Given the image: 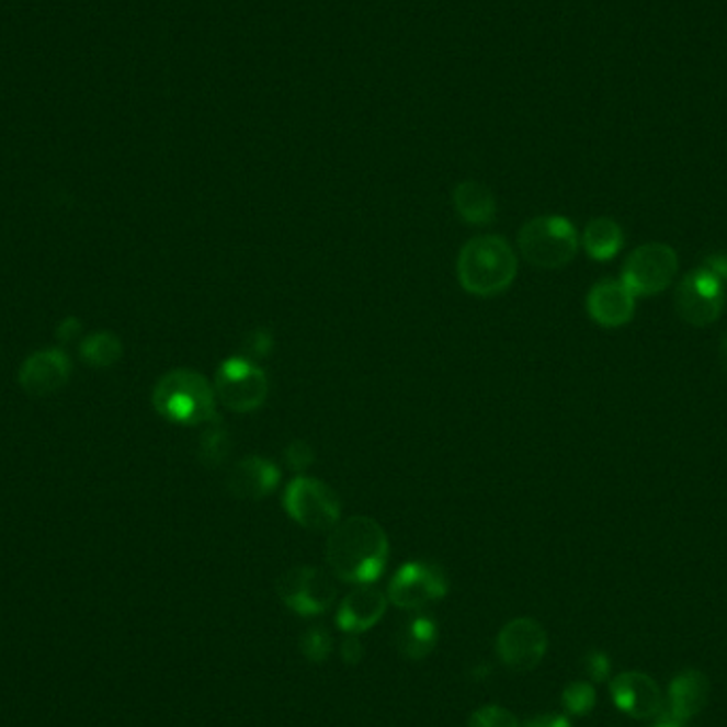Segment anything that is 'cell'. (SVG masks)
Here are the masks:
<instances>
[{
    "mask_svg": "<svg viewBox=\"0 0 727 727\" xmlns=\"http://www.w3.org/2000/svg\"><path fill=\"white\" fill-rule=\"evenodd\" d=\"M389 541L379 521L364 515L341 520L328 536L326 559L330 570L347 583L373 586L385 570Z\"/></svg>",
    "mask_w": 727,
    "mask_h": 727,
    "instance_id": "6da1fadb",
    "label": "cell"
},
{
    "mask_svg": "<svg viewBox=\"0 0 727 727\" xmlns=\"http://www.w3.org/2000/svg\"><path fill=\"white\" fill-rule=\"evenodd\" d=\"M520 262L504 237L481 235L466 242L457 255V281L477 298H493L507 292L518 277Z\"/></svg>",
    "mask_w": 727,
    "mask_h": 727,
    "instance_id": "7a4b0ae2",
    "label": "cell"
},
{
    "mask_svg": "<svg viewBox=\"0 0 727 727\" xmlns=\"http://www.w3.org/2000/svg\"><path fill=\"white\" fill-rule=\"evenodd\" d=\"M156 411L169 421L207 425L217 419L215 387L196 371L177 368L164 375L154 389Z\"/></svg>",
    "mask_w": 727,
    "mask_h": 727,
    "instance_id": "3957f363",
    "label": "cell"
},
{
    "mask_svg": "<svg viewBox=\"0 0 727 727\" xmlns=\"http://www.w3.org/2000/svg\"><path fill=\"white\" fill-rule=\"evenodd\" d=\"M579 235L570 219L541 215L523 224L518 237L521 258L536 269H564L579 251Z\"/></svg>",
    "mask_w": 727,
    "mask_h": 727,
    "instance_id": "277c9868",
    "label": "cell"
},
{
    "mask_svg": "<svg viewBox=\"0 0 727 727\" xmlns=\"http://www.w3.org/2000/svg\"><path fill=\"white\" fill-rule=\"evenodd\" d=\"M215 396L232 413H253L269 398V377L264 368L245 357L224 360L215 373Z\"/></svg>",
    "mask_w": 727,
    "mask_h": 727,
    "instance_id": "5b68a950",
    "label": "cell"
},
{
    "mask_svg": "<svg viewBox=\"0 0 727 727\" xmlns=\"http://www.w3.org/2000/svg\"><path fill=\"white\" fill-rule=\"evenodd\" d=\"M287 515L313 532H330L341 521V500L330 485L315 477H296L283 491Z\"/></svg>",
    "mask_w": 727,
    "mask_h": 727,
    "instance_id": "8992f818",
    "label": "cell"
},
{
    "mask_svg": "<svg viewBox=\"0 0 727 727\" xmlns=\"http://www.w3.org/2000/svg\"><path fill=\"white\" fill-rule=\"evenodd\" d=\"M677 273V251L666 242H647L627 255L622 281L634 296H656L670 287Z\"/></svg>",
    "mask_w": 727,
    "mask_h": 727,
    "instance_id": "52a82bcc",
    "label": "cell"
},
{
    "mask_svg": "<svg viewBox=\"0 0 727 727\" xmlns=\"http://www.w3.org/2000/svg\"><path fill=\"white\" fill-rule=\"evenodd\" d=\"M450 591L447 575L432 561H407L394 575L387 588V600L405 611H421L443 600Z\"/></svg>",
    "mask_w": 727,
    "mask_h": 727,
    "instance_id": "ba28073f",
    "label": "cell"
},
{
    "mask_svg": "<svg viewBox=\"0 0 727 727\" xmlns=\"http://www.w3.org/2000/svg\"><path fill=\"white\" fill-rule=\"evenodd\" d=\"M281 602L296 615L313 617L326 613L337 600V586L315 566H296L279 577Z\"/></svg>",
    "mask_w": 727,
    "mask_h": 727,
    "instance_id": "9c48e42d",
    "label": "cell"
},
{
    "mask_svg": "<svg viewBox=\"0 0 727 727\" xmlns=\"http://www.w3.org/2000/svg\"><path fill=\"white\" fill-rule=\"evenodd\" d=\"M726 307V283L700 266L681 279L677 289V311L695 328L717 321Z\"/></svg>",
    "mask_w": 727,
    "mask_h": 727,
    "instance_id": "30bf717a",
    "label": "cell"
},
{
    "mask_svg": "<svg viewBox=\"0 0 727 727\" xmlns=\"http://www.w3.org/2000/svg\"><path fill=\"white\" fill-rule=\"evenodd\" d=\"M547 654V632L530 617L513 620L498 634V656L515 672L534 670Z\"/></svg>",
    "mask_w": 727,
    "mask_h": 727,
    "instance_id": "8fae6325",
    "label": "cell"
},
{
    "mask_svg": "<svg viewBox=\"0 0 727 727\" xmlns=\"http://www.w3.org/2000/svg\"><path fill=\"white\" fill-rule=\"evenodd\" d=\"M711 697V681L702 670L688 668L679 672L668 688V700H663V711L659 719L685 726L697 717Z\"/></svg>",
    "mask_w": 727,
    "mask_h": 727,
    "instance_id": "7c38bea8",
    "label": "cell"
},
{
    "mask_svg": "<svg viewBox=\"0 0 727 727\" xmlns=\"http://www.w3.org/2000/svg\"><path fill=\"white\" fill-rule=\"evenodd\" d=\"M611 697L615 706L634 719H659L663 711V695L658 683L645 672H622L611 681Z\"/></svg>",
    "mask_w": 727,
    "mask_h": 727,
    "instance_id": "4fadbf2b",
    "label": "cell"
},
{
    "mask_svg": "<svg viewBox=\"0 0 727 727\" xmlns=\"http://www.w3.org/2000/svg\"><path fill=\"white\" fill-rule=\"evenodd\" d=\"M279 481H281V470L273 459L249 455L230 468L226 487L237 500L258 502L271 496L277 489Z\"/></svg>",
    "mask_w": 727,
    "mask_h": 727,
    "instance_id": "5bb4252c",
    "label": "cell"
},
{
    "mask_svg": "<svg viewBox=\"0 0 727 727\" xmlns=\"http://www.w3.org/2000/svg\"><path fill=\"white\" fill-rule=\"evenodd\" d=\"M589 317L602 328H622L632 321L636 311V296L624 281H600L588 294Z\"/></svg>",
    "mask_w": 727,
    "mask_h": 727,
    "instance_id": "9a60e30c",
    "label": "cell"
},
{
    "mask_svg": "<svg viewBox=\"0 0 727 727\" xmlns=\"http://www.w3.org/2000/svg\"><path fill=\"white\" fill-rule=\"evenodd\" d=\"M387 593L373 586H357L339 606L337 625L347 634H360L371 629L385 615Z\"/></svg>",
    "mask_w": 727,
    "mask_h": 727,
    "instance_id": "2e32d148",
    "label": "cell"
},
{
    "mask_svg": "<svg viewBox=\"0 0 727 727\" xmlns=\"http://www.w3.org/2000/svg\"><path fill=\"white\" fill-rule=\"evenodd\" d=\"M453 207L462 221L473 226H489L496 219V198L477 181H464L455 188Z\"/></svg>",
    "mask_w": 727,
    "mask_h": 727,
    "instance_id": "e0dca14e",
    "label": "cell"
},
{
    "mask_svg": "<svg viewBox=\"0 0 727 727\" xmlns=\"http://www.w3.org/2000/svg\"><path fill=\"white\" fill-rule=\"evenodd\" d=\"M436 640H439V627L428 615L411 617L396 634L398 651L413 661L428 658L434 651Z\"/></svg>",
    "mask_w": 727,
    "mask_h": 727,
    "instance_id": "ac0fdd59",
    "label": "cell"
},
{
    "mask_svg": "<svg viewBox=\"0 0 727 727\" xmlns=\"http://www.w3.org/2000/svg\"><path fill=\"white\" fill-rule=\"evenodd\" d=\"M624 228L611 217H595L586 226L583 247L595 262L613 260L624 249Z\"/></svg>",
    "mask_w": 727,
    "mask_h": 727,
    "instance_id": "d6986e66",
    "label": "cell"
},
{
    "mask_svg": "<svg viewBox=\"0 0 727 727\" xmlns=\"http://www.w3.org/2000/svg\"><path fill=\"white\" fill-rule=\"evenodd\" d=\"M230 447H232V439H230L228 430L219 423V419L207 423V430L203 432L201 445H198L201 462L208 468H217L230 455Z\"/></svg>",
    "mask_w": 727,
    "mask_h": 727,
    "instance_id": "ffe728a7",
    "label": "cell"
},
{
    "mask_svg": "<svg viewBox=\"0 0 727 727\" xmlns=\"http://www.w3.org/2000/svg\"><path fill=\"white\" fill-rule=\"evenodd\" d=\"M561 706L566 713L583 717L595 706V690L591 683L575 681L561 693Z\"/></svg>",
    "mask_w": 727,
    "mask_h": 727,
    "instance_id": "44dd1931",
    "label": "cell"
},
{
    "mask_svg": "<svg viewBox=\"0 0 727 727\" xmlns=\"http://www.w3.org/2000/svg\"><path fill=\"white\" fill-rule=\"evenodd\" d=\"M300 651L313 663H323L326 658L332 654V634L323 625L309 627L300 636Z\"/></svg>",
    "mask_w": 727,
    "mask_h": 727,
    "instance_id": "7402d4cb",
    "label": "cell"
},
{
    "mask_svg": "<svg viewBox=\"0 0 727 727\" xmlns=\"http://www.w3.org/2000/svg\"><path fill=\"white\" fill-rule=\"evenodd\" d=\"M468 727H521L518 717L502 706H485L473 713Z\"/></svg>",
    "mask_w": 727,
    "mask_h": 727,
    "instance_id": "603a6c76",
    "label": "cell"
},
{
    "mask_svg": "<svg viewBox=\"0 0 727 727\" xmlns=\"http://www.w3.org/2000/svg\"><path fill=\"white\" fill-rule=\"evenodd\" d=\"M275 347V337L271 330L266 328H255L251 330L247 337H245V343H242V355L258 362V360H264Z\"/></svg>",
    "mask_w": 727,
    "mask_h": 727,
    "instance_id": "cb8c5ba5",
    "label": "cell"
},
{
    "mask_svg": "<svg viewBox=\"0 0 727 727\" xmlns=\"http://www.w3.org/2000/svg\"><path fill=\"white\" fill-rule=\"evenodd\" d=\"M315 462V451H313L311 445L307 441H292L287 447H285V464L292 468V470H307Z\"/></svg>",
    "mask_w": 727,
    "mask_h": 727,
    "instance_id": "d4e9b609",
    "label": "cell"
},
{
    "mask_svg": "<svg viewBox=\"0 0 727 727\" xmlns=\"http://www.w3.org/2000/svg\"><path fill=\"white\" fill-rule=\"evenodd\" d=\"M586 672H588L589 679L595 683L606 681L611 674V659L602 651H589L588 658H586Z\"/></svg>",
    "mask_w": 727,
    "mask_h": 727,
    "instance_id": "484cf974",
    "label": "cell"
},
{
    "mask_svg": "<svg viewBox=\"0 0 727 727\" xmlns=\"http://www.w3.org/2000/svg\"><path fill=\"white\" fill-rule=\"evenodd\" d=\"M341 656H343V661H345V663H349V666H355V663H360V659L364 656V647H362V643H360L355 636H351V638H345V640H343V645H341Z\"/></svg>",
    "mask_w": 727,
    "mask_h": 727,
    "instance_id": "4316f807",
    "label": "cell"
},
{
    "mask_svg": "<svg viewBox=\"0 0 727 727\" xmlns=\"http://www.w3.org/2000/svg\"><path fill=\"white\" fill-rule=\"evenodd\" d=\"M702 266H706L713 275H717L727 285V253H713V255H708Z\"/></svg>",
    "mask_w": 727,
    "mask_h": 727,
    "instance_id": "83f0119b",
    "label": "cell"
},
{
    "mask_svg": "<svg viewBox=\"0 0 727 727\" xmlns=\"http://www.w3.org/2000/svg\"><path fill=\"white\" fill-rule=\"evenodd\" d=\"M523 727H572L564 715H538Z\"/></svg>",
    "mask_w": 727,
    "mask_h": 727,
    "instance_id": "f1b7e54d",
    "label": "cell"
},
{
    "mask_svg": "<svg viewBox=\"0 0 727 727\" xmlns=\"http://www.w3.org/2000/svg\"><path fill=\"white\" fill-rule=\"evenodd\" d=\"M722 362H724V368L727 373V339L724 341V349H722Z\"/></svg>",
    "mask_w": 727,
    "mask_h": 727,
    "instance_id": "f546056e",
    "label": "cell"
},
{
    "mask_svg": "<svg viewBox=\"0 0 727 727\" xmlns=\"http://www.w3.org/2000/svg\"><path fill=\"white\" fill-rule=\"evenodd\" d=\"M651 727H681L677 724H670V722H663V719H658V724H654Z\"/></svg>",
    "mask_w": 727,
    "mask_h": 727,
    "instance_id": "4dcf8cb0",
    "label": "cell"
}]
</instances>
